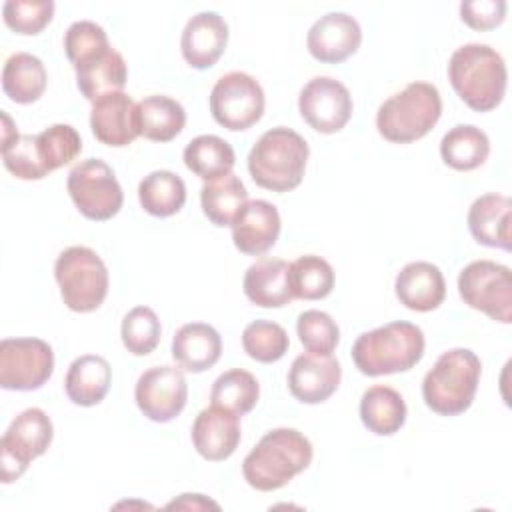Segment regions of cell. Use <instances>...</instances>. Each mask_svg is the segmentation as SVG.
Segmentation results:
<instances>
[{
	"label": "cell",
	"instance_id": "277c9868",
	"mask_svg": "<svg viewBox=\"0 0 512 512\" xmlns=\"http://www.w3.org/2000/svg\"><path fill=\"white\" fill-rule=\"evenodd\" d=\"M308 142L286 126L266 130L248 154L252 180L272 192H290L300 186L308 162Z\"/></svg>",
	"mask_w": 512,
	"mask_h": 512
},
{
	"label": "cell",
	"instance_id": "1f68e13d",
	"mask_svg": "<svg viewBox=\"0 0 512 512\" xmlns=\"http://www.w3.org/2000/svg\"><path fill=\"white\" fill-rule=\"evenodd\" d=\"M182 156L186 168L204 182L230 174L236 164L234 148L224 138L214 134H202L192 138L186 144Z\"/></svg>",
	"mask_w": 512,
	"mask_h": 512
},
{
	"label": "cell",
	"instance_id": "8992f818",
	"mask_svg": "<svg viewBox=\"0 0 512 512\" xmlns=\"http://www.w3.org/2000/svg\"><path fill=\"white\" fill-rule=\"evenodd\" d=\"M442 98L430 82H410L404 90L382 102L376 114L378 134L394 144L424 138L440 120Z\"/></svg>",
	"mask_w": 512,
	"mask_h": 512
},
{
	"label": "cell",
	"instance_id": "f6af8a7d",
	"mask_svg": "<svg viewBox=\"0 0 512 512\" xmlns=\"http://www.w3.org/2000/svg\"><path fill=\"white\" fill-rule=\"evenodd\" d=\"M18 136H20V134H18V130H16V126H14V122H12V118H10L6 112H2V146L12 144ZM2 146H0V148H2Z\"/></svg>",
	"mask_w": 512,
	"mask_h": 512
},
{
	"label": "cell",
	"instance_id": "4fadbf2b",
	"mask_svg": "<svg viewBox=\"0 0 512 512\" xmlns=\"http://www.w3.org/2000/svg\"><path fill=\"white\" fill-rule=\"evenodd\" d=\"M298 110L310 128L320 134H334L348 124L354 104L348 88L340 80L316 76L300 90Z\"/></svg>",
	"mask_w": 512,
	"mask_h": 512
},
{
	"label": "cell",
	"instance_id": "ab89813d",
	"mask_svg": "<svg viewBox=\"0 0 512 512\" xmlns=\"http://www.w3.org/2000/svg\"><path fill=\"white\" fill-rule=\"evenodd\" d=\"M296 334L310 354L332 356L340 342V328L330 314L322 310H306L296 320Z\"/></svg>",
	"mask_w": 512,
	"mask_h": 512
},
{
	"label": "cell",
	"instance_id": "d6a6232c",
	"mask_svg": "<svg viewBox=\"0 0 512 512\" xmlns=\"http://www.w3.org/2000/svg\"><path fill=\"white\" fill-rule=\"evenodd\" d=\"M138 200L150 216L168 218L182 210L186 202V184L170 170H154L140 180Z\"/></svg>",
	"mask_w": 512,
	"mask_h": 512
},
{
	"label": "cell",
	"instance_id": "60d3db41",
	"mask_svg": "<svg viewBox=\"0 0 512 512\" xmlns=\"http://www.w3.org/2000/svg\"><path fill=\"white\" fill-rule=\"evenodd\" d=\"M4 22L10 30L24 36L40 34L54 16L52 0H8L2 6Z\"/></svg>",
	"mask_w": 512,
	"mask_h": 512
},
{
	"label": "cell",
	"instance_id": "30bf717a",
	"mask_svg": "<svg viewBox=\"0 0 512 512\" xmlns=\"http://www.w3.org/2000/svg\"><path fill=\"white\" fill-rule=\"evenodd\" d=\"M458 294L470 308L496 322H512V272L492 260H474L458 276Z\"/></svg>",
	"mask_w": 512,
	"mask_h": 512
},
{
	"label": "cell",
	"instance_id": "7bdbcfd3",
	"mask_svg": "<svg viewBox=\"0 0 512 512\" xmlns=\"http://www.w3.org/2000/svg\"><path fill=\"white\" fill-rule=\"evenodd\" d=\"M506 2L504 0H474L460 4V18L472 30H492L500 26L506 18Z\"/></svg>",
	"mask_w": 512,
	"mask_h": 512
},
{
	"label": "cell",
	"instance_id": "83f0119b",
	"mask_svg": "<svg viewBox=\"0 0 512 512\" xmlns=\"http://www.w3.org/2000/svg\"><path fill=\"white\" fill-rule=\"evenodd\" d=\"M74 72L78 90L90 102L112 92H122L128 80L126 62L122 54L114 48L106 50L104 54L82 66H76Z\"/></svg>",
	"mask_w": 512,
	"mask_h": 512
},
{
	"label": "cell",
	"instance_id": "d4e9b609",
	"mask_svg": "<svg viewBox=\"0 0 512 512\" xmlns=\"http://www.w3.org/2000/svg\"><path fill=\"white\" fill-rule=\"evenodd\" d=\"M112 382V368L106 358L98 354L78 356L66 372L64 390L76 406H96L108 394Z\"/></svg>",
	"mask_w": 512,
	"mask_h": 512
},
{
	"label": "cell",
	"instance_id": "836d02e7",
	"mask_svg": "<svg viewBox=\"0 0 512 512\" xmlns=\"http://www.w3.org/2000/svg\"><path fill=\"white\" fill-rule=\"evenodd\" d=\"M260 398V384L248 370L232 368L220 374L210 390L214 406H222L238 416L248 414Z\"/></svg>",
	"mask_w": 512,
	"mask_h": 512
},
{
	"label": "cell",
	"instance_id": "f35d334b",
	"mask_svg": "<svg viewBox=\"0 0 512 512\" xmlns=\"http://www.w3.org/2000/svg\"><path fill=\"white\" fill-rule=\"evenodd\" d=\"M110 48L104 28L92 20H78L64 34V52L74 68L98 58Z\"/></svg>",
	"mask_w": 512,
	"mask_h": 512
},
{
	"label": "cell",
	"instance_id": "7c38bea8",
	"mask_svg": "<svg viewBox=\"0 0 512 512\" xmlns=\"http://www.w3.org/2000/svg\"><path fill=\"white\" fill-rule=\"evenodd\" d=\"M52 372L54 352L42 338H4L0 342V386L4 390H38Z\"/></svg>",
	"mask_w": 512,
	"mask_h": 512
},
{
	"label": "cell",
	"instance_id": "ac0fdd59",
	"mask_svg": "<svg viewBox=\"0 0 512 512\" xmlns=\"http://www.w3.org/2000/svg\"><path fill=\"white\" fill-rule=\"evenodd\" d=\"M90 128L98 142L122 148L132 144L138 134L136 102L124 92H112L92 102Z\"/></svg>",
	"mask_w": 512,
	"mask_h": 512
},
{
	"label": "cell",
	"instance_id": "52a82bcc",
	"mask_svg": "<svg viewBox=\"0 0 512 512\" xmlns=\"http://www.w3.org/2000/svg\"><path fill=\"white\" fill-rule=\"evenodd\" d=\"M60 296L72 312H94L108 294V268L88 246H70L54 262Z\"/></svg>",
	"mask_w": 512,
	"mask_h": 512
},
{
	"label": "cell",
	"instance_id": "ffe728a7",
	"mask_svg": "<svg viewBox=\"0 0 512 512\" xmlns=\"http://www.w3.org/2000/svg\"><path fill=\"white\" fill-rule=\"evenodd\" d=\"M278 208L268 200H250L232 224L234 246L248 256L268 252L280 236Z\"/></svg>",
	"mask_w": 512,
	"mask_h": 512
},
{
	"label": "cell",
	"instance_id": "d6986e66",
	"mask_svg": "<svg viewBox=\"0 0 512 512\" xmlns=\"http://www.w3.org/2000/svg\"><path fill=\"white\" fill-rule=\"evenodd\" d=\"M228 44V24L216 12H198L194 14L180 38V50L184 60L196 68H212L224 54Z\"/></svg>",
	"mask_w": 512,
	"mask_h": 512
},
{
	"label": "cell",
	"instance_id": "6da1fadb",
	"mask_svg": "<svg viewBox=\"0 0 512 512\" xmlns=\"http://www.w3.org/2000/svg\"><path fill=\"white\" fill-rule=\"evenodd\" d=\"M312 456V444L300 430L274 428L246 454L242 474L254 490L272 492L304 472L310 466Z\"/></svg>",
	"mask_w": 512,
	"mask_h": 512
},
{
	"label": "cell",
	"instance_id": "f1b7e54d",
	"mask_svg": "<svg viewBox=\"0 0 512 512\" xmlns=\"http://www.w3.org/2000/svg\"><path fill=\"white\" fill-rule=\"evenodd\" d=\"M2 90L16 104H32L46 90V68L28 52L12 54L2 68Z\"/></svg>",
	"mask_w": 512,
	"mask_h": 512
},
{
	"label": "cell",
	"instance_id": "9c48e42d",
	"mask_svg": "<svg viewBox=\"0 0 512 512\" xmlns=\"http://www.w3.org/2000/svg\"><path fill=\"white\" fill-rule=\"evenodd\" d=\"M54 426L42 408H26L20 412L0 440V474L2 482L18 480L30 462L42 456L52 444Z\"/></svg>",
	"mask_w": 512,
	"mask_h": 512
},
{
	"label": "cell",
	"instance_id": "9a60e30c",
	"mask_svg": "<svg viewBox=\"0 0 512 512\" xmlns=\"http://www.w3.org/2000/svg\"><path fill=\"white\" fill-rule=\"evenodd\" d=\"M362 42L358 20L346 12H328L320 16L308 30L306 46L314 60L338 64L356 54Z\"/></svg>",
	"mask_w": 512,
	"mask_h": 512
},
{
	"label": "cell",
	"instance_id": "f546056e",
	"mask_svg": "<svg viewBox=\"0 0 512 512\" xmlns=\"http://www.w3.org/2000/svg\"><path fill=\"white\" fill-rule=\"evenodd\" d=\"M490 154V140L484 130L474 124H458L440 140V156L446 166L458 172L476 170Z\"/></svg>",
	"mask_w": 512,
	"mask_h": 512
},
{
	"label": "cell",
	"instance_id": "4316f807",
	"mask_svg": "<svg viewBox=\"0 0 512 512\" xmlns=\"http://www.w3.org/2000/svg\"><path fill=\"white\" fill-rule=\"evenodd\" d=\"M406 402L390 386H370L360 398V420L376 436H392L406 422Z\"/></svg>",
	"mask_w": 512,
	"mask_h": 512
},
{
	"label": "cell",
	"instance_id": "2e32d148",
	"mask_svg": "<svg viewBox=\"0 0 512 512\" xmlns=\"http://www.w3.org/2000/svg\"><path fill=\"white\" fill-rule=\"evenodd\" d=\"M342 368L332 356L300 354L288 370V390L302 404L326 402L340 386Z\"/></svg>",
	"mask_w": 512,
	"mask_h": 512
},
{
	"label": "cell",
	"instance_id": "e0dca14e",
	"mask_svg": "<svg viewBox=\"0 0 512 512\" xmlns=\"http://www.w3.org/2000/svg\"><path fill=\"white\" fill-rule=\"evenodd\" d=\"M240 416L222 408H204L192 424V444L196 452L210 462L230 458L240 444Z\"/></svg>",
	"mask_w": 512,
	"mask_h": 512
},
{
	"label": "cell",
	"instance_id": "8fae6325",
	"mask_svg": "<svg viewBox=\"0 0 512 512\" xmlns=\"http://www.w3.org/2000/svg\"><path fill=\"white\" fill-rule=\"evenodd\" d=\"M264 90L258 80L246 72H228L220 76L210 92L212 118L232 130H248L264 114Z\"/></svg>",
	"mask_w": 512,
	"mask_h": 512
},
{
	"label": "cell",
	"instance_id": "4dcf8cb0",
	"mask_svg": "<svg viewBox=\"0 0 512 512\" xmlns=\"http://www.w3.org/2000/svg\"><path fill=\"white\" fill-rule=\"evenodd\" d=\"M248 202V192L236 174H226L204 182L200 190V204L204 216L214 226H232Z\"/></svg>",
	"mask_w": 512,
	"mask_h": 512
},
{
	"label": "cell",
	"instance_id": "d590c367",
	"mask_svg": "<svg viewBox=\"0 0 512 512\" xmlns=\"http://www.w3.org/2000/svg\"><path fill=\"white\" fill-rule=\"evenodd\" d=\"M36 150L46 172H54L82 152V138L70 124H52L36 134Z\"/></svg>",
	"mask_w": 512,
	"mask_h": 512
},
{
	"label": "cell",
	"instance_id": "74e56055",
	"mask_svg": "<svg viewBox=\"0 0 512 512\" xmlns=\"http://www.w3.org/2000/svg\"><path fill=\"white\" fill-rule=\"evenodd\" d=\"M288 346L286 330L270 320H254L242 332L244 352L262 364L278 362L288 352Z\"/></svg>",
	"mask_w": 512,
	"mask_h": 512
},
{
	"label": "cell",
	"instance_id": "ba28073f",
	"mask_svg": "<svg viewBox=\"0 0 512 512\" xmlns=\"http://www.w3.org/2000/svg\"><path fill=\"white\" fill-rule=\"evenodd\" d=\"M66 188L78 212L96 222L114 218L124 202V192L114 170L100 158L78 162L68 174Z\"/></svg>",
	"mask_w": 512,
	"mask_h": 512
},
{
	"label": "cell",
	"instance_id": "44dd1931",
	"mask_svg": "<svg viewBox=\"0 0 512 512\" xmlns=\"http://www.w3.org/2000/svg\"><path fill=\"white\" fill-rule=\"evenodd\" d=\"M394 290L400 304L414 312L436 310L446 298V282L440 268L424 260L406 264L396 276Z\"/></svg>",
	"mask_w": 512,
	"mask_h": 512
},
{
	"label": "cell",
	"instance_id": "cb8c5ba5",
	"mask_svg": "<svg viewBox=\"0 0 512 512\" xmlns=\"http://www.w3.org/2000/svg\"><path fill=\"white\" fill-rule=\"evenodd\" d=\"M222 354V338L218 330L206 322H188L180 326L172 338V358L188 372H204L212 368Z\"/></svg>",
	"mask_w": 512,
	"mask_h": 512
},
{
	"label": "cell",
	"instance_id": "7402d4cb",
	"mask_svg": "<svg viewBox=\"0 0 512 512\" xmlns=\"http://www.w3.org/2000/svg\"><path fill=\"white\" fill-rule=\"evenodd\" d=\"M512 200L502 194H482L468 210V230L478 244L510 250L512 248Z\"/></svg>",
	"mask_w": 512,
	"mask_h": 512
},
{
	"label": "cell",
	"instance_id": "8d00e7d4",
	"mask_svg": "<svg viewBox=\"0 0 512 512\" xmlns=\"http://www.w3.org/2000/svg\"><path fill=\"white\" fill-rule=\"evenodd\" d=\"M124 348L134 356H148L156 350L162 336V326L150 306H134L120 326Z\"/></svg>",
	"mask_w": 512,
	"mask_h": 512
},
{
	"label": "cell",
	"instance_id": "484cf974",
	"mask_svg": "<svg viewBox=\"0 0 512 512\" xmlns=\"http://www.w3.org/2000/svg\"><path fill=\"white\" fill-rule=\"evenodd\" d=\"M138 134L152 142L174 140L186 124V112L182 104L164 94H152L136 104Z\"/></svg>",
	"mask_w": 512,
	"mask_h": 512
},
{
	"label": "cell",
	"instance_id": "3957f363",
	"mask_svg": "<svg viewBox=\"0 0 512 512\" xmlns=\"http://www.w3.org/2000/svg\"><path fill=\"white\" fill-rule=\"evenodd\" d=\"M424 332L412 322H390L356 338L354 366L364 376H384L414 368L424 356Z\"/></svg>",
	"mask_w": 512,
	"mask_h": 512
},
{
	"label": "cell",
	"instance_id": "603a6c76",
	"mask_svg": "<svg viewBox=\"0 0 512 512\" xmlns=\"http://www.w3.org/2000/svg\"><path fill=\"white\" fill-rule=\"evenodd\" d=\"M242 288L252 304L260 308H282L294 300L290 264L282 258H260L248 266Z\"/></svg>",
	"mask_w": 512,
	"mask_h": 512
},
{
	"label": "cell",
	"instance_id": "e575fe53",
	"mask_svg": "<svg viewBox=\"0 0 512 512\" xmlns=\"http://www.w3.org/2000/svg\"><path fill=\"white\" fill-rule=\"evenodd\" d=\"M290 286L294 298L322 300L334 288V270L322 256L304 254L290 264Z\"/></svg>",
	"mask_w": 512,
	"mask_h": 512
},
{
	"label": "cell",
	"instance_id": "7a4b0ae2",
	"mask_svg": "<svg viewBox=\"0 0 512 512\" xmlns=\"http://www.w3.org/2000/svg\"><path fill=\"white\" fill-rule=\"evenodd\" d=\"M448 80L468 108L490 112L506 94V62L488 44H464L448 60Z\"/></svg>",
	"mask_w": 512,
	"mask_h": 512
},
{
	"label": "cell",
	"instance_id": "5bb4252c",
	"mask_svg": "<svg viewBox=\"0 0 512 512\" xmlns=\"http://www.w3.org/2000/svg\"><path fill=\"white\" fill-rule=\"evenodd\" d=\"M134 400L138 410L152 422H170L186 406L188 384L176 366H152L140 374Z\"/></svg>",
	"mask_w": 512,
	"mask_h": 512
},
{
	"label": "cell",
	"instance_id": "5b68a950",
	"mask_svg": "<svg viewBox=\"0 0 512 512\" xmlns=\"http://www.w3.org/2000/svg\"><path fill=\"white\" fill-rule=\"evenodd\" d=\"M482 374L480 358L468 348L446 350L422 380L426 406L440 416L466 412L476 396Z\"/></svg>",
	"mask_w": 512,
	"mask_h": 512
},
{
	"label": "cell",
	"instance_id": "b9f144b4",
	"mask_svg": "<svg viewBox=\"0 0 512 512\" xmlns=\"http://www.w3.org/2000/svg\"><path fill=\"white\" fill-rule=\"evenodd\" d=\"M2 162L20 180H42L48 176L36 150V136L20 134L12 144L2 146Z\"/></svg>",
	"mask_w": 512,
	"mask_h": 512
},
{
	"label": "cell",
	"instance_id": "ee69618b",
	"mask_svg": "<svg viewBox=\"0 0 512 512\" xmlns=\"http://www.w3.org/2000/svg\"><path fill=\"white\" fill-rule=\"evenodd\" d=\"M166 508H192V510H202V508H218V504L210 498H204L202 494H182L178 500H172L166 504Z\"/></svg>",
	"mask_w": 512,
	"mask_h": 512
}]
</instances>
